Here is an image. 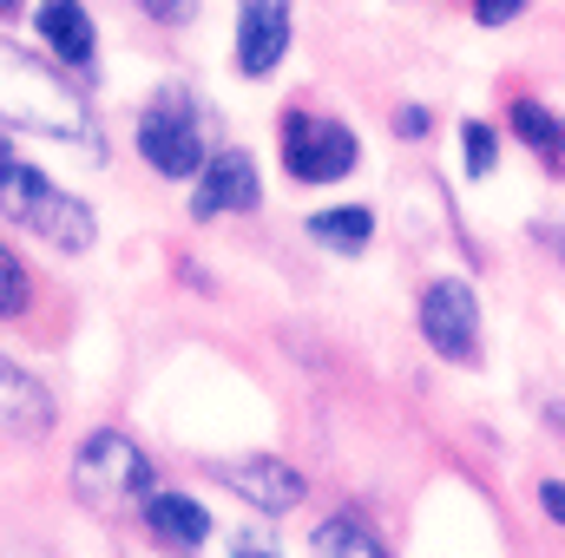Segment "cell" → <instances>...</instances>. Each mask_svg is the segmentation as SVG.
<instances>
[{"label":"cell","mask_w":565,"mask_h":558,"mask_svg":"<svg viewBox=\"0 0 565 558\" xmlns=\"http://www.w3.org/2000/svg\"><path fill=\"white\" fill-rule=\"evenodd\" d=\"M0 126L13 132H40L60 144H93V112L86 99L33 53H20L13 40H0Z\"/></svg>","instance_id":"1"},{"label":"cell","mask_w":565,"mask_h":558,"mask_svg":"<svg viewBox=\"0 0 565 558\" xmlns=\"http://www.w3.org/2000/svg\"><path fill=\"white\" fill-rule=\"evenodd\" d=\"M0 217L20 224V230H33L40 244H53V250H66V257L93 250V237H99L86 197H66L46 171H33V164L13 158V151H0Z\"/></svg>","instance_id":"2"},{"label":"cell","mask_w":565,"mask_h":558,"mask_svg":"<svg viewBox=\"0 0 565 558\" xmlns=\"http://www.w3.org/2000/svg\"><path fill=\"white\" fill-rule=\"evenodd\" d=\"M73 493L86 506H106V513L151 500V460H145V447H132L126 433L79 440V453H73Z\"/></svg>","instance_id":"3"},{"label":"cell","mask_w":565,"mask_h":558,"mask_svg":"<svg viewBox=\"0 0 565 558\" xmlns=\"http://www.w3.org/2000/svg\"><path fill=\"white\" fill-rule=\"evenodd\" d=\"M139 151L158 178H198L204 171V126H198V106L178 86H164L151 99V112L139 119Z\"/></svg>","instance_id":"4"},{"label":"cell","mask_w":565,"mask_h":558,"mask_svg":"<svg viewBox=\"0 0 565 558\" xmlns=\"http://www.w3.org/2000/svg\"><path fill=\"white\" fill-rule=\"evenodd\" d=\"M362 164V144L349 126L335 119H316V112H289L282 119V171L296 184H335Z\"/></svg>","instance_id":"5"},{"label":"cell","mask_w":565,"mask_h":558,"mask_svg":"<svg viewBox=\"0 0 565 558\" xmlns=\"http://www.w3.org/2000/svg\"><path fill=\"white\" fill-rule=\"evenodd\" d=\"M422 335L447 362H480V296L460 277L427 282L422 296Z\"/></svg>","instance_id":"6"},{"label":"cell","mask_w":565,"mask_h":558,"mask_svg":"<svg viewBox=\"0 0 565 558\" xmlns=\"http://www.w3.org/2000/svg\"><path fill=\"white\" fill-rule=\"evenodd\" d=\"M211 473H217L237 500H250L257 513H296L302 493H309V480H302L289 460H270V453H257V460H217Z\"/></svg>","instance_id":"7"},{"label":"cell","mask_w":565,"mask_h":558,"mask_svg":"<svg viewBox=\"0 0 565 558\" xmlns=\"http://www.w3.org/2000/svg\"><path fill=\"white\" fill-rule=\"evenodd\" d=\"M289 53V0H237V73L264 79Z\"/></svg>","instance_id":"8"},{"label":"cell","mask_w":565,"mask_h":558,"mask_svg":"<svg viewBox=\"0 0 565 558\" xmlns=\"http://www.w3.org/2000/svg\"><path fill=\"white\" fill-rule=\"evenodd\" d=\"M264 184H257V164L244 151H217L204 158L198 171V197H191V217H217V211H257Z\"/></svg>","instance_id":"9"},{"label":"cell","mask_w":565,"mask_h":558,"mask_svg":"<svg viewBox=\"0 0 565 558\" xmlns=\"http://www.w3.org/2000/svg\"><path fill=\"white\" fill-rule=\"evenodd\" d=\"M53 395L26 375V368H13L7 355H0V433H13V440H40L46 427H53Z\"/></svg>","instance_id":"10"},{"label":"cell","mask_w":565,"mask_h":558,"mask_svg":"<svg viewBox=\"0 0 565 558\" xmlns=\"http://www.w3.org/2000/svg\"><path fill=\"white\" fill-rule=\"evenodd\" d=\"M33 26H40V40L60 60H73V66L93 60V13H86V0H40L33 7Z\"/></svg>","instance_id":"11"},{"label":"cell","mask_w":565,"mask_h":558,"mask_svg":"<svg viewBox=\"0 0 565 558\" xmlns=\"http://www.w3.org/2000/svg\"><path fill=\"white\" fill-rule=\"evenodd\" d=\"M145 526H151L164 546H178V552H198V546L211 539V513H204L198 500H184V493H151V500H145Z\"/></svg>","instance_id":"12"},{"label":"cell","mask_w":565,"mask_h":558,"mask_svg":"<svg viewBox=\"0 0 565 558\" xmlns=\"http://www.w3.org/2000/svg\"><path fill=\"white\" fill-rule=\"evenodd\" d=\"M316 558H388V546L362 526V519H322L316 539H309Z\"/></svg>","instance_id":"13"},{"label":"cell","mask_w":565,"mask_h":558,"mask_svg":"<svg viewBox=\"0 0 565 558\" xmlns=\"http://www.w3.org/2000/svg\"><path fill=\"white\" fill-rule=\"evenodd\" d=\"M309 237H316V244H335V250H362V244L375 237V217H369L362 204H349V211H316V217H309Z\"/></svg>","instance_id":"14"},{"label":"cell","mask_w":565,"mask_h":558,"mask_svg":"<svg viewBox=\"0 0 565 558\" xmlns=\"http://www.w3.org/2000/svg\"><path fill=\"white\" fill-rule=\"evenodd\" d=\"M513 132L533 144L540 158H553V151H559V119H553L546 106H533V99H520V106H513Z\"/></svg>","instance_id":"15"},{"label":"cell","mask_w":565,"mask_h":558,"mask_svg":"<svg viewBox=\"0 0 565 558\" xmlns=\"http://www.w3.org/2000/svg\"><path fill=\"white\" fill-rule=\"evenodd\" d=\"M33 302V277H26V264L0 244V315H20Z\"/></svg>","instance_id":"16"},{"label":"cell","mask_w":565,"mask_h":558,"mask_svg":"<svg viewBox=\"0 0 565 558\" xmlns=\"http://www.w3.org/2000/svg\"><path fill=\"white\" fill-rule=\"evenodd\" d=\"M460 139H467V171H473V178H487V171H493V158H500V139H493V126L467 119V126H460Z\"/></svg>","instance_id":"17"},{"label":"cell","mask_w":565,"mask_h":558,"mask_svg":"<svg viewBox=\"0 0 565 558\" xmlns=\"http://www.w3.org/2000/svg\"><path fill=\"white\" fill-rule=\"evenodd\" d=\"M526 13V0H473V20L480 26H507V20H520Z\"/></svg>","instance_id":"18"},{"label":"cell","mask_w":565,"mask_h":558,"mask_svg":"<svg viewBox=\"0 0 565 558\" xmlns=\"http://www.w3.org/2000/svg\"><path fill=\"white\" fill-rule=\"evenodd\" d=\"M139 7L151 20H164V26H184V20L198 13V0H139Z\"/></svg>","instance_id":"19"},{"label":"cell","mask_w":565,"mask_h":558,"mask_svg":"<svg viewBox=\"0 0 565 558\" xmlns=\"http://www.w3.org/2000/svg\"><path fill=\"white\" fill-rule=\"evenodd\" d=\"M231 558H277V546H270L264 533H237V539H231Z\"/></svg>","instance_id":"20"},{"label":"cell","mask_w":565,"mask_h":558,"mask_svg":"<svg viewBox=\"0 0 565 558\" xmlns=\"http://www.w3.org/2000/svg\"><path fill=\"white\" fill-rule=\"evenodd\" d=\"M540 506H546V513L565 526V486H559V480H546V486H540Z\"/></svg>","instance_id":"21"},{"label":"cell","mask_w":565,"mask_h":558,"mask_svg":"<svg viewBox=\"0 0 565 558\" xmlns=\"http://www.w3.org/2000/svg\"><path fill=\"white\" fill-rule=\"evenodd\" d=\"M395 132H408V139H422V132H427V112H422V106H408V112H395Z\"/></svg>","instance_id":"22"},{"label":"cell","mask_w":565,"mask_h":558,"mask_svg":"<svg viewBox=\"0 0 565 558\" xmlns=\"http://www.w3.org/2000/svg\"><path fill=\"white\" fill-rule=\"evenodd\" d=\"M546 427H553V433H565V401H553V408H546Z\"/></svg>","instance_id":"23"},{"label":"cell","mask_w":565,"mask_h":558,"mask_svg":"<svg viewBox=\"0 0 565 558\" xmlns=\"http://www.w3.org/2000/svg\"><path fill=\"white\" fill-rule=\"evenodd\" d=\"M546 244L559 250V264H565V224H559V230H546Z\"/></svg>","instance_id":"24"},{"label":"cell","mask_w":565,"mask_h":558,"mask_svg":"<svg viewBox=\"0 0 565 558\" xmlns=\"http://www.w3.org/2000/svg\"><path fill=\"white\" fill-rule=\"evenodd\" d=\"M20 7H26V0H0V20H7V13H20Z\"/></svg>","instance_id":"25"},{"label":"cell","mask_w":565,"mask_h":558,"mask_svg":"<svg viewBox=\"0 0 565 558\" xmlns=\"http://www.w3.org/2000/svg\"><path fill=\"white\" fill-rule=\"evenodd\" d=\"M559 151H565V119H559Z\"/></svg>","instance_id":"26"}]
</instances>
